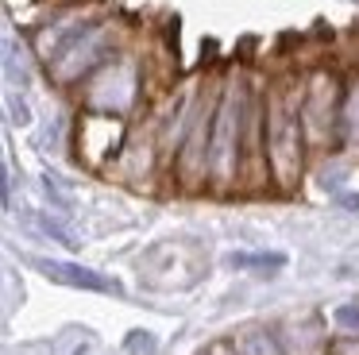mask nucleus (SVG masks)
Instances as JSON below:
<instances>
[{"instance_id":"obj_1","label":"nucleus","mask_w":359,"mask_h":355,"mask_svg":"<svg viewBox=\"0 0 359 355\" xmlns=\"http://www.w3.org/2000/svg\"><path fill=\"white\" fill-rule=\"evenodd\" d=\"M50 274H58L62 282H74V286H89V290H116V286H109L101 274H93V270H81V267H47Z\"/></svg>"}]
</instances>
